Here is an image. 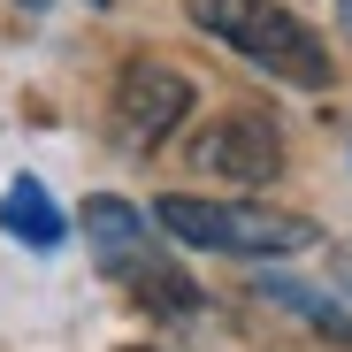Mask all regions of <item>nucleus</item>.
Segmentation results:
<instances>
[{
    "label": "nucleus",
    "mask_w": 352,
    "mask_h": 352,
    "mask_svg": "<svg viewBox=\"0 0 352 352\" xmlns=\"http://www.w3.org/2000/svg\"><path fill=\"white\" fill-rule=\"evenodd\" d=\"M192 23L214 31L230 54H245L253 69H268L283 85H307V92L329 85V46L276 0H192Z\"/></svg>",
    "instance_id": "nucleus-1"
},
{
    "label": "nucleus",
    "mask_w": 352,
    "mask_h": 352,
    "mask_svg": "<svg viewBox=\"0 0 352 352\" xmlns=\"http://www.w3.org/2000/svg\"><path fill=\"white\" fill-rule=\"evenodd\" d=\"M153 222L168 230L176 245L245 253V261H276V253H307L314 245L307 214H283V207H261V199H184V192H168L153 207Z\"/></svg>",
    "instance_id": "nucleus-2"
},
{
    "label": "nucleus",
    "mask_w": 352,
    "mask_h": 352,
    "mask_svg": "<svg viewBox=\"0 0 352 352\" xmlns=\"http://www.w3.org/2000/svg\"><path fill=\"white\" fill-rule=\"evenodd\" d=\"M184 115H192V77H176L168 62H131L123 69V85H115V131H123V146L153 153Z\"/></svg>",
    "instance_id": "nucleus-3"
},
{
    "label": "nucleus",
    "mask_w": 352,
    "mask_h": 352,
    "mask_svg": "<svg viewBox=\"0 0 352 352\" xmlns=\"http://www.w3.org/2000/svg\"><path fill=\"white\" fill-rule=\"evenodd\" d=\"M192 161H199L207 176H238V184H268V176H283V138H276V123H268L261 107H230V115H214V123L199 131Z\"/></svg>",
    "instance_id": "nucleus-4"
},
{
    "label": "nucleus",
    "mask_w": 352,
    "mask_h": 352,
    "mask_svg": "<svg viewBox=\"0 0 352 352\" xmlns=\"http://www.w3.org/2000/svg\"><path fill=\"white\" fill-rule=\"evenodd\" d=\"M85 238H92V253H100L107 276H131V268H146V261L161 253V245L146 238V214L123 207V199H85Z\"/></svg>",
    "instance_id": "nucleus-5"
},
{
    "label": "nucleus",
    "mask_w": 352,
    "mask_h": 352,
    "mask_svg": "<svg viewBox=\"0 0 352 352\" xmlns=\"http://www.w3.org/2000/svg\"><path fill=\"white\" fill-rule=\"evenodd\" d=\"M0 230H8V238H23L31 253H54V245H62V207L46 199L38 176H16V184L0 192Z\"/></svg>",
    "instance_id": "nucleus-6"
},
{
    "label": "nucleus",
    "mask_w": 352,
    "mask_h": 352,
    "mask_svg": "<svg viewBox=\"0 0 352 352\" xmlns=\"http://www.w3.org/2000/svg\"><path fill=\"white\" fill-rule=\"evenodd\" d=\"M268 299H283L291 314H307V322H314V329H329V337H352V322H344L337 307H322V299H314V291H291V283H276V291H268Z\"/></svg>",
    "instance_id": "nucleus-7"
},
{
    "label": "nucleus",
    "mask_w": 352,
    "mask_h": 352,
    "mask_svg": "<svg viewBox=\"0 0 352 352\" xmlns=\"http://www.w3.org/2000/svg\"><path fill=\"white\" fill-rule=\"evenodd\" d=\"M337 8H344V23H352V0H337Z\"/></svg>",
    "instance_id": "nucleus-8"
},
{
    "label": "nucleus",
    "mask_w": 352,
    "mask_h": 352,
    "mask_svg": "<svg viewBox=\"0 0 352 352\" xmlns=\"http://www.w3.org/2000/svg\"><path fill=\"white\" fill-rule=\"evenodd\" d=\"M23 8H46V0H23Z\"/></svg>",
    "instance_id": "nucleus-9"
},
{
    "label": "nucleus",
    "mask_w": 352,
    "mask_h": 352,
    "mask_svg": "<svg viewBox=\"0 0 352 352\" xmlns=\"http://www.w3.org/2000/svg\"><path fill=\"white\" fill-rule=\"evenodd\" d=\"M131 352H146V344H131Z\"/></svg>",
    "instance_id": "nucleus-10"
}]
</instances>
